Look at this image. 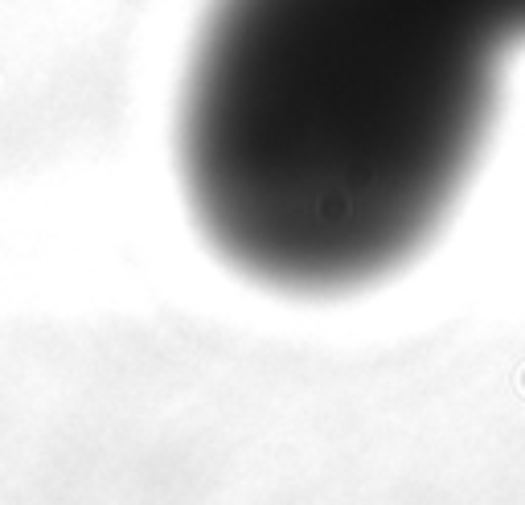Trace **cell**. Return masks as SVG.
Segmentation results:
<instances>
[{"instance_id": "obj_1", "label": "cell", "mask_w": 525, "mask_h": 505, "mask_svg": "<svg viewBox=\"0 0 525 505\" xmlns=\"http://www.w3.org/2000/svg\"><path fill=\"white\" fill-rule=\"evenodd\" d=\"M505 50L468 0H210L177 124L202 234L295 296L407 267L481 160Z\"/></svg>"}, {"instance_id": "obj_2", "label": "cell", "mask_w": 525, "mask_h": 505, "mask_svg": "<svg viewBox=\"0 0 525 505\" xmlns=\"http://www.w3.org/2000/svg\"><path fill=\"white\" fill-rule=\"evenodd\" d=\"M509 45L525 37V0H468Z\"/></svg>"}]
</instances>
